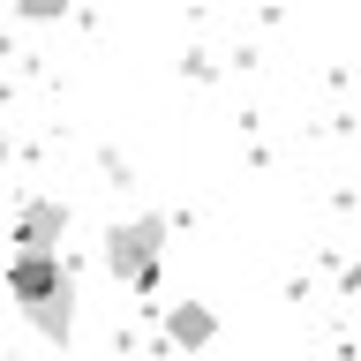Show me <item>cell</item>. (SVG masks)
<instances>
[{
	"label": "cell",
	"mask_w": 361,
	"mask_h": 361,
	"mask_svg": "<svg viewBox=\"0 0 361 361\" xmlns=\"http://www.w3.org/2000/svg\"><path fill=\"white\" fill-rule=\"evenodd\" d=\"M166 233H173V226L158 219V211H143V219H113L98 256H106V271L121 279V286L151 293L158 286V264H166Z\"/></svg>",
	"instance_id": "obj_1"
},
{
	"label": "cell",
	"mask_w": 361,
	"mask_h": 361,
	"mask_svg": "<svg viewBox=\"0 0 361 361\" xmlns=\"http://www.w3.org/2000/svg\"><path fill=\"white\" fill-rule=\"evenodd\" d=\"M61 233H68V203L61 196H30L16 211V256H61Z\"/></svg>",
	"instance_id": "obj_2"
},
{
	"label": "cell",
	"mask_w": 361,
	"mask_h": 361,
	"mask_svg": "<svg viewBox=\"0 0 361 361\" xmlns=\"http://www.w3.org/2000/svg\"><path fill=\"white\" fill-rule=\"evenodd\" d=\"M68 279H75V271H68L61 256H8V293H16L23 309H30V301H45V293H61Z\"/></svg>",
	"instance_id": "obj_3"
},
{
	"label": "cell",
	"mask_w": 361,
	"mask_h": 361,
	"mask_svg": "<svg viewBox=\"0 0 361 361\" xmlns=\"http://www.w3.org/2000/svg\"><path fill=\"white\" fill-rule=\"evenodd\" d=\"M166 338H173L180 354H203V346L219 338V309H211V301H173V309H166Z\"/></svg>",
	"instance_id": "obj_4"
},
{
	"label": "cell",
	"mask_w": 361,
	"mask_h": 361,
	"mask_svg": "<svg viewBox=\"0 0 361 361\" xmlns=\"http://www.w3.org/2000/svg\"><path fill=\"white\" fill-rule=\"evenodd\" d=\"M23 316H30V331H38V338H68V331H75V279H68L61 293H45V301H30Z\"/></svg>",
	"instance_id": "obj_5"
},
{
	"label": "cell",
	"mask_w": 361,
	"mask_h": 361,
	"mask_svg": "<svg viewBox=\"0 0 361 361\" xmlns=\"http://www.w3.org/2000/svg\"><path fill=\"white\" fill-rule=\"evenodd\" d=\"M16 16H23V23H61L68 0H16Z\"/></svg>",
	"instance_id": "obj_6"
}]
</instances>
